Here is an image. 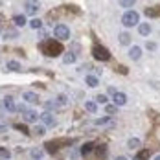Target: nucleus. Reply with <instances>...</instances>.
Listing matches in <instances>:
<instances>
[{
  "mask_svg": "<svg viewBox=\"0 0 160 160\" xmlns=\"http://www.w3.org/2000/svg\"><path fill=\"white\" fill-rule=\"evenodd\" d=\"M155 160H160V157H157V158H155Z\"/></svg>",
  "mask_w": 160,
  "mask_h": 160,
  "instance_id": "58836bf2",
  "label": "nucleus"
},
{
  "mask_svg": "<svg viewBox=\"0 0 160 160\" xmlns=\"http://www.w3.org/2000/svg\"><path fill=\"white\" fill-rule=\"evenodd\" d=\"M85 81H87L88 87H98V78H94V76H87Z\"/></svg>",
  "mask_w": 160,
  "mask_h": 160,
  "instance_id": "dca6fc26",
  "label": "nucleus"
},
{
  "mask_svg": "<svg viewBox=\"0 0 160 160\" xmlns=\"http://www.w3.org/2000/svg\"><path fill=\"white\" fill-rule=\"evenodd\" d=\"M11 158V153L8 149H0V160H9Z\"/></svg>",
  "mask_w": 160,
  "mask_h": 160,
  "instance_id": "412c9836",
  "label": "nucleus"
},
{
  "mask_svg": "<svg viewBox=\"0 0 160 160\" xmlns=\"http://www.w3.org/2000/svg\"><path fill=\"white\" fill-rule=\"evenodd\" d=\"M17 35H18V33H17L15 30H13V32H9V33H8V35H6V37H17Z\"/></svg>",
  "mask_w": 160,
  "mask_h": 160,
  "instance_id": "f704fd0d",
  "label": "nucleus"
},
{
  "mask_svg": "<svg viewBox=\"0 0 160 160\" xmlns=\"http://www.w3.org/2000/svg\"><path fill=\"white\" fill-rule=\"evenodd\" d=\"M64 103H66V98H64V96L57 98V105H64Z\"/></svg>",
  "mask_w": 160,
  "mask_h": 160,
  "instance_id": "2f4dec72",
  "label": "nucleus"
},
{
  "mask_svg": "<svg viewBox=\"0 0 160 160\" xmlns=\"http://www.w3.org/2000/svg\"><path fill=\"white\" fill-rule=\"evenodd\" d=\"M92 147H94V144H90V142H88V144H85L83 147H81V155H88V153L92 151Z\"/></svg>",
  "mask_w": 160,
  "mask_h": 160,
  "instance_id": "a211bd4d",
  "label": "nucleus"
},
{
  "mask_svg": "<svg viewBox=\"0 0 160 160\" xmlns=\"http://www.w3.org/2000/svg\"><path fill=\"white\" fill-rule=\"evenodd\" d=\"M26 13L28 15H37L39 9H41V2L39 0H26Z\"/></svg>",
  "mask_w": 160,
  "mask_h": 160,
  "instance_id": "39448f33",
  "label": "nucleus"
},
{
  "mask_svg": "<svg viewBox=\"0 0 160 160\" xmlns=\"http://www.w3.org/2000/svg\"><path fill=\"white\" fill-rule=\"evenodd\" d=\"M85 109L88 112H96L98 111V105L94 103V101H85Z\"/></svg>",
  "mask_w": 160,
  "mask_h": 160,
  "instance_id": "2eb2a0df",
  "label": "nucleus"
},
{
  "mask_svg": "<svg viewBox=\"0 0 160 160\" xmlns=\"http://www.w3.org/2000/svg\"><path fill=\"white\" fill-rule=\"evenodd\" d=\"M64 63L68 64V63H74V61H76V55H74V53H72V52H70V53H66V55H64V59H63Z\"/></svg>",
  "mask_w": 160,
  "mask_h": 160,
  "instance_id": "393cba45",
  "label": "nucleus"
},
{
  "mask_svg": "<svg viewBox=\"0 0 160 160\" xmlns=\"http://www.w3.org/2000/svg\"><path fill=\"white\" fill-rule=\"evenodd\" d=\"M41 52L48 57H57L61 52H63V44L57 42V41H44L41 44Z\"/></svg>",
  "mask_w": 160,
  "mask_h": 160,
  "instance_id": "f257e3e1",
  "label": "nucleus"
},
{
  "mask_svg": "<svg viewBox=\"0 0 160 160\" xmlns=\"http://www.w3.org/2000/svg\"><path fill=\"white\" fill-rule=\"evenodd\" d=\"M15 24L17 26H24V24H26V17L24 15H17L15 17Z\"/></svg>",
  "mask_w": 160,
  "mask_h": 160,
  "instance_id": "4be33fe9",
  "label": "nucleus"
},
{
  "mask_svg": "<svg viewBox=\"0 0 160 160\" xmlns=\"http://www.w3.org/2000/svg\"><path fill=\"white\" fill-rule=\"evenodd\" d=\"M98 153H99V155H105V147H103V145H101V147H98Z\"/></svg>",
  "mask_w": 160,
  "mask_h": 160,
  "instance_id": "72a5a7b5",
  "label": "nucleus"
},
{
  "mask_svg": "<svg viewBox=\"0 0 160 160\" xmlns=\"http://www.w3.org/2000/svg\"><path fill=\"white\" fill-rule=\"evenodd\" d=\"M44 105H46V109H53V107H57V103H52V101H46Z\"/></svg>",
  "mask_w": 160,
  "mask_h": 160,
  "instance_id": "473e14b6",
  "label": "nucleus"
},
{
  "mask_svg": "<svg viewBox=\"0 0 160 160\" xmlns=\"http://www.w3.org/2000/svg\"><path fill=\"white\" fill-rule=\"evenodd\" d=\"M4 131H6V127H4V125H0V132H4Z\"/></svg>",
  "mask_w": 160,
  "mask_h": 160,
  "instance_id": "e433bc0d",
  "label": "nucleus"
},
{
  "mask_svg": "<svg viewBox=\"0 0 160 160\" xmlns=\"http://www.w3.org/2000/svg\"><path fill=\"white\" fill-rule=\"evenodd\" d=\"M0 4H2V0H0Z\"/></svg>",
  "mask_w": 160,
  "mask_h": 160,
  "instance_id": "ea45409f",
  "label": "nucleus"
},
{
  "mask_svg": "<svg viewBox=\"0 0 160 160\" xmlns=\"http://www.w3.org/2000/svg\"><path fill=\"white\" fill-rule=\"evenodd\" d=\"M105 111H107V114H114V112H116V105H107Z\"/></svg>",
  "mask_w": 160,
  "mask_h": 160,
  "instance_id": "c756f323",
  "label": "nucleus"
},
{
  "mask_svg": "<svg viewBox=\"0 0 160 160\" xmlns=\"http://www.w3.org/2000/svg\"><path fill=\"white\" fill-rule=\"evenodd\" d=\"M4 107H6V109H8V111L9 112H15L17 111V105H15V101H13V98H6V99H4Z\"/></svg>",
  "mask_w": 160,
  "mask_h": 160,
  "instance_id": "9d476101",
  "label": "nucleus"
},
{
  "mask_svg": "<svg viewBox=\"0 0 160 160\" xmlns=\"http://www.w3.org/2000/svg\"><path fill=\"white\" fill-rule=\"evenodd\" d=\"M24 120H26V122H30V123H33V122H37V120H39V114H37L35 111H26V112H24Z\"/></svg>",
  "mask_w": 160,
  "mask_h": 160,
  "instance_id": "1a4fd4ad",
  "label": "nucleus"
},
{
  "mask_svg": "<svg viewBox=\"0 0 160 160\" xmlns=\"http://www.w3.org/2000/svg\"><path fill=\"white\" fill-rule=\"evenodd\" d=\"M42 122H44V125H48V127H53L55 125V118L52 116V112H42Z\"/></svg>",
  "mask_w": 160,
  "mask_h": 160,
  "instance_id": "0eeeda50",
  "label": "nucleus"
},
{
  "mask_svg": "<svg viewBox=\"0 0 160 160\" xmlns=\"http://www.w3.org/2000/svg\"><path fill=\"white\" fill-rule=\"evenodd\" d=\"M92 55H94V59H98V61H109V59H111L109 50L103 48V46H99V44H96V46L92 48Z\"/></svg>",
  "mask_w": 160,
  "mask_h": 160,
  "instance_id": "f03ea898",
  "label": "nucleus"
},
{
  "mask_svg": "<svg viewBox=\"0 0 160 160\" xmlns=\"http://www.w3.org/2000/svg\"><path fill=\"white\" fill-rule=\"evenodd\" d=\"M24 101H28V103H39V96L35 92H24Z\"/></svg>",
  "mask_w": 160,
  "mask_h": 160,
  "instance_id": "9b49d317",
  "label": "nucleus"
},
{
  "mask_svg": "<svg viewBox=\"0 0 160 160\" xmlns=\"http://www.w3.org/2000/svg\"><path fill=\"white\" fill-rule=\"evenodd\" d=\"M118 2H120V6H123V8H131L136 0H118Z\"/></svg>",
  "mask_w": 160,
  "mask_h": 160,
  "instance_id": "bb28decb",
  "label": "nucleus"
},
{
  "mask_svg": "<svg viewBox=\"0 0 160 160\" xmlns=\"http://www.w3.org/2000/svg\"><path fill=\"white\" fill-rule=\"evenodd\" d=\"M96 101L101 103V105H105V103H107V96H105V94H99V96H96Z\"/></svg>",
  "mask_w": 160,
  "mask_h": 160,
  "instance_id": "c85d7f7f",
  "label": "nucleus"
},
{
  "mask_svg": "<svg viewBox=\"0 0 160 160\" xmlns=\"http://www.w3.org/2000/svg\"><path fill=\"white\" fill-rule=\"evenodd\" d=\"M30 26H32V28H35V30H39V28L42 26V22H41L39 18H33L32 22H30Z\"/></svg>",
  "mask_w": 160,
  "mask_h": 160,
  "instance_id": "a878e982",
  "label": "nucleus"
},
{
  "mask_svg": "<svg viewBox=\"0 0 160 160\" xmlns=\"http://www.w3.org/2000/svg\"><path fill=\"white\" fill-rule=\"evenodd\" d=\"M33 131H35V134H37V136H42V134L46 132V127H44V125H37Z\"/></svg>",
  "mask_w": 160,
  "mask_h": 160,
  "instance_id": "5701e85b",
  "label": "nucleus"
},
{
  "mask_svg": "<svg viewBox=\"0 0 160 160\" xmlns=\"http://www.w3.org/2000/svg\"><path fill=\"white\" fill-rule=\"evenodd\" d=\"M8 70H9V72H18V70H20V63H18V61H9V63H8Z\"/></svg>",
  "mask_w": 160,
  "mask_h": 160,
  "instance_id": "ddd939ff",
  "label": "nucleus"
},
{
  "mask_svg": "<svg viewBox=\"0 0 160 160\" xmlns=\"http://www.w3.org/2000/svg\"><path fill=\"white\" fill-rule=\"evenodd\" d=\"M145 15H147V17H160V6H155V8H145Z\"/></svg>",
  "mask_w": 160,
  "mask_h": 160,
  "instance_id": "f8f14e48",
  "label": "nucleus"
},
{
  "mask_svg": "<svg viewBox=\"0 0 160 160\" xmlns=\"http://www.w3.org/2000/svg\"><path fill=\"white\" fill-rule=\"evenodd\" d=\"M15 127L18 129V131H22V132H24V134H28V127H24V125H20V123H17Z\"/></svg>",
  "mask_w": 160,
  "mask_h": 160,
  "instance_id": "7c9ffc66",
  "label": "nucleus"
},
{
  "mask_svg": "<svg viewBox=\"0 0 160 160\" xmlns=\"http://www.w3.org/2000/svg\"><path fill=\"white\" fill-rule=\"evenodd\" d=\"M120 42L122 44H131V35L129 33H122L120 35Z\"/></svg>",
  "mask_w": 160,
  "mask_h": 160,
  "instance_id": "6ab92c4d",
  "label": "nucleus"
},
{
  "mask_svg": "<svg viewBox=\"0 0 160 160\" xmlns=\"http://www.w3.org/2000/svg\"><path fill=\"white\" fill-rule=\"evenodd\" d=\"M32 158H35V160L42 158V151L41 149H32Z\"/></svg>",
  "mask_w": 160,
  "mask_h": 160,
  "instance_id": "b1692460",
  "label": "nucleus"
},
{
  "mask_svg": "<svg viewBox=\"0 0 160 160\" xmlns=\"http://www.w3.org/2000/svg\"><path fill=\"white\" fill-rule=\"evenodd\" d=\"M147 48H149V50H155V48H157V44H155V42H149V44H147Z\"/></svg>",
  "mask_w": 160,
  "mask_h": 160,
  "instance_id": "c9c22d12",
  "label": "nucleus"
},
{
  "mask_svg": "<svg viewBox=\"0 0 160 160\" xmlns=\"http://www.w3.org/2000/svg\"><path fill=\"white\" fill-rule=\"evenodd\" d=\"M129 57H131L132 61H138V59L142 57V48H138V46H132V48L129 50Z\"/></svg>",
  "mask_w": 160,
  "mask_h": 160,
  "instance_id": "6e6552de",
  "label": "nucleus"
},
{
  "mask_svg": "<svg viewBox=\"0 0 160 160\" xmlns=\"http://www.w3.org/2000/svg\"><path fill=\"white\" fill-rule=\"evenodd\" d=\"M112 101H114V105H125V103H127V96H125L123 92H116V94L112 96Z\"/></svg>",
  "mask_w": 160,
  "mask_h": 160,
  "instance_id": "423d86ee",
  "label": "nucleus"
},
{
  "mask_svg": "<svg viewBox=\"0 0 160 160\" xmlns=\"http://www.w3.org/2000/svg\"><path fill=\"white\" fill-rule=\"evenodd\" d=\"M138 32H140V35H149V33H151V26H149V24H140Z\"/></svg>",
  "mask_w": 160,
  "mask_h": 160,
  "instance_id": "4468645a",
  "label": "nucleus"
},
{
  "mask_svg": "<svg viewBox=\"0 0 160 160\" xmlns=\"http://www.w3.org/2000/svg\"><path fill=\"white\" fill-rule=\"evenodd\" d=\"M105 123H111V120L105 116V118H98L96 120V125H105Z\"/></svg>",
  "mask_w": 160,
  "mask_h": 160,
  "instance_id": "cd10ccee",
  "label": "nucleus"
},
{
  "mask_svg": "<svg viewBox=\"0 0 160 160\" xmlns=\"http://www.w3.org/2000/svg\"><path fill=\"white\" fill-rule=\"evenodd\" d=\"M53 35H55L57 41H66V39L70 37V30H68L64 24H57V26L53 28Z\"/></svg>",
  "mask_w": 160,
  "mask_h": 160,
  "instance_id": "20e7f679",
  "label": "nucleus"
},
{
  "mask_svg": "<svg viewBox=\"0 0 160 160\" xmlns=\"http://www.w3.org/2000/svg\"><path fill=\"white\" fill-rule=\"evenodd\" d=\"M149 155H151V153H149V149H144V151H140V153H138V157H136V158H138V160H147V158H149Z\"/></svg>",
  "mask_w": 160,
  "mask_h": 160,
  "instance_id": "aec40b11",
  "label": "nucleus"
},
{
  "mask_svg": "<svg viewBox=\"0 0 160 160\" xmlns=\"http://www.w3.org/2000/svg\"><path fill=\"white\" fill-rule=\"evenodd\" d=\"M138 13L136 11H127V13H123V17H122V22H123V26H127V28H131V26H136L138 24Z\"/></svg>",
  "mask_w": 160,
  "mask_h": 160,
  "instance_id": "7ed1b4c3",
  "label": "nucleus"
},
{
  "mask_svg": "<svg viewBox=\"0 0 160 160\" xmlns=\"http://www.w3.org/2000/svg\"><path fill=\"white\" fill-rule=\"evenodd\" d=\"M116 160H127V158H125V157H118Z\"/></svg>",
  "mask_w": 160,
  "mask_h": 160,
  "instance_id": "4c0bfd02",
  "label": "nucleus"
},
{
  "mask_svg": "<svg viewBox=\"0 0 160 160\" xmlns=\"http://www.w3.org/2000/svg\"><path fill=\"white\" fill-rule=\"evenodd\" d=\"M127 145H129V149H138L140 147V140L138 138H131Z\"/></svg>",
  "mask_w": 160,
  "mask_h": 160,
  "instance_id": "f3484780",
  "label": "nucleus"
}]
</instances>
